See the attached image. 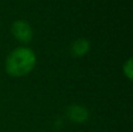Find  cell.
<instances>
[{
	"label": "cell",
	"instance_id": "cell-5",
	"mask_svg": "<svg viewBox=\"0 0 133 132\" xmlns=\"http://www.w3.org/2000/svg\"><path fill=\"white\" fill-rule=\"evenodd\" d=\"M123 71H124L125 76H126L130 81H132L133 80V61H132V58H129V60L124 63Z\"/></svg>",
	"mask_w": 133,
	"mask_h": 132
},
{
	"label": "cell",
	"instance_id": "cell-3",
	"mask_svg": "<svg viewBox=\"0 0 133 132\" xmlns=\"http://www.w3.org/2000/svg\"><path fill=\"white\" fill-rule=\"evenodd\" d=\"M68 118L70 119L72 123H84L89 119V110L83 105L72 104L68 108Z\"/></svg>",
	"mask_w": 133,
	"mask_h": 132
},
{
	"label": "cell",
	"instance_id": "cell-2",
	"mask_svg": "<svg viewBox=\"0 0 133 132\" xmlns=\"http://www.w3.org/2000/svg\"><path fill=\"white\" fill-rule=\"evenodd\" d=\"M11 32L14 39L21 43H28L33 39V28L27 21L25 20H15L12 23Z\"/></svg>",
	"mask_w": 133,
	"mask_h": 132
},
{
	"label": "cell",
	"instance_id": "cell-1",
	"mask_svg": "<svg viewBox=\"0 0 133 132\" xmlns=\"http://www.w3.org/2000/svg\"><path fill=\"white\" fill-rule=\"evenodd\" d=\"M36 65V55L28 47H18L8 54L5 63L6 72L12 77L27 76Z\"/></svg>",
	"mask_w": 133,
	"mask_h": 132
},
{
	"label": "cell",
	"instance_id": "cell-4",
	"mask_svg": "<svg viewBox=\"0 0 133 132\" xmlns=\"http://www.w3.org/2000/svg\"><path fill=\"white\" fill-rule=\"evenodd\" d=\"M90 47H91V44H90L89 40L83 39V37L77 39L72 42V44L70 47L71 55L74 57H83L84 55H87L89 53Z\"/></svg>",
	"mask_w": 133,
	"mask_h": 132
}]
</instances>
